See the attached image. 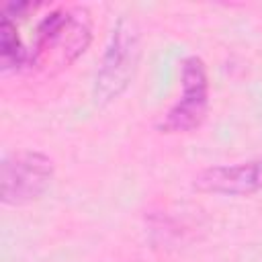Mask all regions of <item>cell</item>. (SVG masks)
Returning <instances> with one entry per match:
<instances>
[{
	"instance_id": "2",
	"label": "cell",
	"mask_w": 262,
	"mask_h": 262,
	"mask_svg": "<svg viewBox=\"0 0 262 262\" xmlns=\"http://www.w3.org/2000/svg\"><path fill=\"white\" fill-rule=\"evenodd\" d=\"M141 57V33L133 18L121 16L113 27L108 41L104 45L96 76L92 96L96 104H108L119 98L131 84L137 63Z\"/></svg>"
},
{
	"instance_id": "1",
	"label": "cell",
	"mask_w": 262,
	"mask_h": 262,
	"mask_svg": "<svg viewBox=\"0 0 262 262\" xmlns=\"http://www.w3.org/2000/svg\"><path fill=\"white\" fill-rule=\"evenodd\" d=\"M90 41V20L84 8H55L43 16L35 29V41L29 49V66H70L86 51Z\"/></svg>"
},
{
	"instance_id": "4",
	"label": "cell",
	"mask_w": 262,
	"mask_h": 262,
	"mask_svg": "<svg viewBox=\"0 0 262 262\" xmlns=\"http://www.w3.org/2000/svg\"><path fill=\"white\" fill-rule=\"evenodd\" d=\"M182 94L170 106L158 129L162 133H186L196 127L207 117L209 108V78L201 57L190 55L182 61L180 70Z\"/></svg>"
},
{
	"instance_id": "5",
	"label": "cell",
	"mask_w": 262,
	"mask_h": 262,
	"mask_svg": "<svg viewBox=\"0 0 262 262\" xmlns=\"http://www.w3.org/2000/svg\"><path fill=\"white\" fill-rule=\"evenodd\" d=\"M192 186L199 192L225 196H250L262 192V156L237 164L205 168L194 176Z\"/></svg>"
},
{
	"instance_id": "6",
	"label": "cell",
	"mask_w": 262,
	"mask_h": 262,
	"mask_svg": "<svg viewBox=\"0 0 262 262\" xmlns=\"http://www.w3.org/2000/svg\"><path fill=\"white\" fill-rule=\"evenodd\" d=\"M0 57L4 70H20L23 66H29V49L18 37L16 23L4 16L0 23Z\"/></svg>"
},
{
	"instance_id": "3",
	"label": "cell",
	"mask_w": 262,
	"mask_h": 262,
	"mask_svg": "<svg viewBox=\"0 0 262 262\" xmlns=\"http://www.w3.org/2000/svg\"><path fill=\"white\" fill-rule=\"evenodd\" d=\"M53 182V162L41 151H14L2 160V203L20 207L39 201Z\"/></svg>"
}]
</instances>
